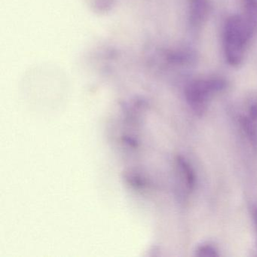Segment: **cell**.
<instances>
[{"instance_id": "obj_1", "label": "cell", "mask_w": 257, "mask_h": 257, "mask_svg": "<svg viewBox=\"0 0 257 257\" xmlns=\"http://www.w3.org/2000/svg\"><path fill=\"white\" fill-rule=\"evenodd\" d=\"M255 27L244 15H235L227 19L223 33L225 60L229 65L238 67L243 62L248 45Z\"/></svg>"}, {"instance_id": "obj_2", "label": "cell", "mask_w": 257, "mask_h": 257, "mask_svg": "<svg viewBox=\"0 0 257 257\" xmlns=\"http://www.w3.org/2000/svg\"><path fill=\"white\" fill-rule=\"evenodd\" d=\"M226 87V81L221 77H210L192 81L188 84L185 91L188 104L195 113L202 115L207 110L212 97L224 91Z\"/></svg>"}, {"instance_id": "obj_3", "label": "cell", "mask_w": 257, "mask_h": 257, "mask_svg": "<svg viewBox=\"0 0 257 257\" xmlns=\"http://www.w3.org/2000/svg\"><path fill=\"white\" fill-rule=\"evenodd\" d=\"M189 19L191 25L200 28L204 25L210 13L209 0H188Z\"/></svg>"}, {"instance_id": "obj_4", "label": "cell", "mask_w": 257, "mask_h": 257, "mask_svg": "<svg viewBox=\"0 0 257 257\" xmlns=\"http://www.w3.org/2000/svg\"><path fill=\"white\" fill-rule=\"evenodd\" d=\"M177 166L181 173L182 178L185 180L188 189L189 190H192L195 188V180H196L193 168L187 161L181 157L178 158L177 159Z\"/></svg>"}, {"instance_id": "obj_5", "label": "cell", "mask_w": 257, "mask_h": 257, "mask_svg": "<svg viewBox=\"0 0 257 257\" xmlns=\"http://www.w3.org/2000/svg\"><path fill=\"white\" fill-rule=\"evenodd\" d=\"M244 3L243 15L257 26V0H243Z\"/></svg>"}, {"instance_id": "obj_6", "label": "cell", "mask_w": 257, "mask_h": 257, "mask_svg": "<svg viewBox=\"0 0 257 257\" xmlns=\"http://www.w3.org/2000/svg\"><path fill=\"white\" fill-rule=\"evenodd\" d=\"M195 255L198 256L203 257H213L219 255L217 249L213 245L206 243L198 246L195 250Z\"/></svg>"}, {"instance_id": "obj_7", "label": "cell", "mask_w": 257, "mask_h": 257, "mask_svg": "<svg viewBox=\"0 0 257 257\" xmlns=\"http://www.w3.org/2000/svg\"><path fill=\"white\" fill-rule=\"evenodd\" d=\"M253 216L254 220H255V225H256L257 226V208H255V210H254Z\"/></svg>"}]
</instances>
